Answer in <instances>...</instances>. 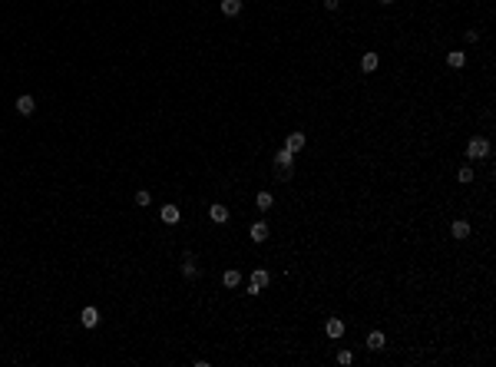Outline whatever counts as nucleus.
I'll list each match as a JSON object with an SVG mask.
<instances>
[{"instance_id":"obj_1","label":"nucleus","mask_w":496,"mask_h":367,"mask_svg":"<svg viewBox=\"0 0 496 367\" xmlns=\"http://www.w3.org/2000/svg\"><path fill=\"white\" fill-rule=\"evenodd\" d=\"M486 156H490V139L473 136L470 143H466V159H486Z\"/></svg>"},{"instance_id":"obj_2","label":"nucleus","mask_w":496,"mask_h":367,"mask_svg":"<svg viewBox=\"0 0 496 367\" xmlns=\"http://www.w3.org/2000/svg\"><path fill=\"white\" fill-rule=\"evenodd\" d=\"M208 218H212L215 225H225V222H228V209L222 205V202H212V209H208Z\"/></svg>"},{"instance_id":"obj_3","label":"nucleus","mask_w":496,"mask_h":367,"mask_svg":"<svg viewBox=\"0 0 496 367\" xmlns=\"http://www.w3.org/2000/svg\"><path fill=\"white\" fill-rule=\"evenodd\" d=\"M275 166L278 169H295V152H291V149H278L275 152Z\"/></svg>"},{"instance_id":"obj_4","label":"nucleus","mask_w":496,"mask_h":367,"mask_svg":"<svg viewBox=\"0 0 496 367\" xmlns=\"http://www.w3.org/2000/svg\"><path fill=\"white\" fill-rule=\"evenodd\" d=\"M304 132H288V139H285V149H291V152H301L304 149Z\"/></svg>"},{"instance_id":"obj_5","label":"nucleus","mask_w":496,"mask_h":367,"mask_svg":"<svg viewBox=\"0 0 496 367\" xmlns=\"http://www.w3.org/2000/svg\"><path fill=\"white\" fill-rule=\"evenodd\" d=\"M268 281H271V274L265 271V268H255V271H251V288L265 291V288H268Z\"/></svg>"},{"instance_id":"obj_6","label":"nucleus","mask_w":496,"mask_h":367,"mask_svg":"<svg viewBox=\"0 0 496 367\" xmlns=\"http://www.w3.org/2000/svg\"><path fill=\"white\" fill-rule=\"evenodd\" d=\"M159 218H162L166 225H176L179 218H182V212H179L176 205H162V209H159Z\"/></svg>"},{"instance_id":"obj_7","label":"nucleus","mask_w":496,"mask_h":367,"mask_svg":"<svg viewBox=\"0 0 496 367\" xmlns=\"http://www.w3.org/2000/svg\"><path fill=\"white\" fill-rule=\"evenodd\" d=\"M80 324H83V328H96V324H100V311H96V308H83Z\"/></svg>"},{"instance_id":"obj_8","label":"nucleus","mask_w":496,"mask_h":367,"mask_svg":"<svg viewBox=\"0 0 496 367\" xmlns=\"http://www.w3.org/2000/svg\"><path fill=\"white\" fill-rule=\"evenodd\" d=\"M222 285H225V288H239L242 285V271H239V268H228V271L222 274Z\"/></svg>"},{"instance_id":"obj_9","label":"nucleus","mask_w":496,"mask_h":367,"mask_svg":"<svg viewBox=\"0 0 496 367\" xmlns=\"http://www.w3.org/2000/svg\"><path fill=\"white\" fill-rule=\"evenodd\" d=\"M33 109H37V103H33V96H17V112H20V116H30Z\"/></svg>"},{"instance_id":"obj_10","label":"nucleus","mask_w":496,"mask_h":367,"mask_svg":"<svg viewBox=\"0 0 496 367\" xmlns=\"http://www.w3.org/2000/svg\"><path fill=\"white\" fill-rule=\"evenodd\" d=\"M450 235L460 238V242H463V238H470V222H453L450 225Z\"/></svg>"},{"instance_id":"obj_11","label":"nucleus","mask_w":496,"mask_h":367,"mask_svg":"<svg viewBox=\"0 0 496 367\" xmlns=\"http://www.w3.org/2000/svg\"><path fill=\"white\" fill-rule=\"evenodd\" d=\"M377 63H381V56H377V53H364V56H361V70H364V73H374Z\"/></svg>"},{"instance_id":"obj_12","label":"nucleus","mask_w":496,"mask_h":367,"mask_svg":"<svg viewBox=\"0 0 496 367\" xmlns=\"http://www.w3.org/2000/svg\"><path fill=\"white\" fill-rule=\"evenodd\" d=\"M384 344H387V337H384L381 331H371V334H367V348L371 351H384Z\"/></svg>"},{"instance_id":"obj_13","label":"nucleus","mask_w":496,"mask_h":367,"mask_svg":"<svg viewBox=\"0 0 496 367\" xmlns=\"http://www.w3.org/2000/svg\"><path fill=\"white\" fill-rule=\"evenodd\" d=\"M222 13H225V17H239V13H242V0H222Z\"/></svg>"},{"instance_id":"obj_14","label":"nucleus","mask_w":496,"mask_h":367,"mask_svg":"<svg viewBox=\"0 0 496 367\" xmlns=\"http://www.w3.org/2000/svg\"><path fill=\"white\" fill-rule=\"evenodd\" d=\"M324 331H327V337H341V334H344V321H341V317H331Z\"/></svg>"},{"instance_id":"obj_15","label":"nucleus","mask_w":496,"mask_h":367,"mask_svg":"<svg viewBox=\"0 0 496 367\" xmlns=\"http://www.w3.org/2000/svg\"><path fill=\"white\" fill-rule=\"evenodd\" d=\"M265 238H268V225L255 222V225H251V242H265Z\"/></svg>"},{"instance_id":"obj_16","label":"nucleus","mask_w":496,"mask_h":367,"mask_svg":"<svg viewBox=\"0 0 496 367\" xmlns=\"http://www.w3.org/2000/svg\"><path fill=\"white\" fill-rule=\"evenodd\" d=\"M255 205L262 209V212L271 209V205H275V195H271V192H258V195H255Z\"/></svg>"},{"instance_id":"obj_17","label":"nucleus","mask_w":496,"mask_h":367,"mask_svg":"<svg viewBox=\"0 0 496 367\" xmlns=\"http://www.w3.org/2000/svg\"><path fill=\"white\" fill-rule=\"evenodd\" d=\"M182 274H185V278H195V274H199V268H195V258H192V255L182 258Z\"/></svg>"},{"instance_id":"obj_18","label":"nucleus","mask_w":496,"mask_h":367,"mask_svg":"<svg viewBox=\"0 0 496 367\" xmlns=\"http://www.w3.org/2000/svg\"><path fill=\"white\" fill-rule=\"evenodd\" d=\"M446 63H450L453 70H460L466 63V53H460V50H453V53H446Z\"/></svg>"},{"instance_id":"obj_19","label":"nucleus","mask_w":496,"mask_h":367,"mask_svg":"<svg viewBox=\"0 0 496 367\" xmlns=\"http://www.w3.org/2000/svg\"><path fill=\"white\" fill-rule=\"evenodd\" d=\"M149 202H152V195L146 192V189H139V192H136V205H143V209H146Z\"/></svg>"},{"instance_id":"obj_20","label":"nucleus","mask_w":496,"mask_h":367,"mask_svg":"<svg viewBox=\"0 0 496 367\" xmlns=\"http://www.w3.org/2000/svg\"><path fill=\"white\" fill-rule=\"evenodd\" d=\"M457 179H460V182H473V169H470V166H463V169L457 172Z\"/></svg>"},{"instance_id":"obj_21","label":"nucleus","mask_w":496,"mask_h":367,"mask_svg":"<svg viewBox=\"0 0 496 367\" xmlns=\"http://www.w3.org/2000/svg\"><path fill=\"white\" fill-rule=\"evenodd\" d=\"M338 364H354V354H351V351H338Z\"/></svg>"},{"instance_id":"obj_22","label":"nucleus","mask_w":496,"mask_h":367,"mask_svg":"<svg viewBox=\"0 0 496 367\" xmlns=\"http://www.w3.org/2000/svg\"><path fill=\"white\" fill-rule=\"evenodd\" d=\"M338 4H341V0H324V7H327V10H338Z\"/></svg>"},{"instance_id":"obj_23","label":"nucleus","mask_w":496,"mask_h":367,"mask_svg":"<svg viewBox=\"0 0 496 367\" xmlns=\"http://www.w3.org/2000/svg\"><path fill=\"white\" fill-rule=\"evenodd\" d=\"M381 4H394V0H381Z\"/></svg>"}]
</instances>
